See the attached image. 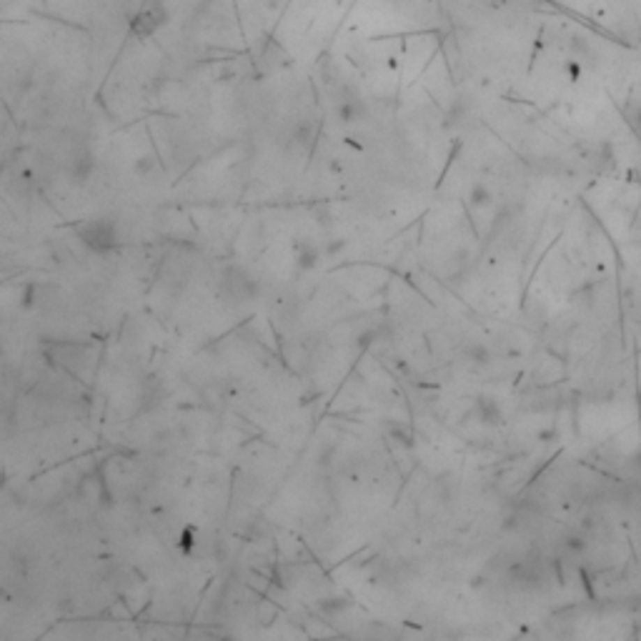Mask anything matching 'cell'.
<instances>
[{
  "label": "cell",
  "instance_id": "3",
  "mask_svg": "<svg viewBox=\"0 0 641 641\" xmlns=\"http://www.w3.org/2000/svg\"><path fill=\"white\" fill-rule=\"evenodd\" d=\"M163 10H158V8H151V10H143L138 18L133 20V33L141 38H148L153 36V33L158 31L160 25H163Z\"/></svg>",
  "mask_w": 641,
  "mask_h": 641
},
{
  "label": "cell",
  "instance_id": "2",
  "mask_svg": "<svg viewBox=\"0 0 641 641\" xmlns=\"http://www.w3.org/2000/svg\"><path fill=\"white\" fill-rule=\"evenodd\" d=\"M220 291L223 296L231 301H248L256 299L258 294V283L256 278L248 273L241 266H226L223 276H220Z\"/></svg>",
  "mask_w": 641,
  "mask_h": 641
},
{
  "label": "cell",
  "instance_id": "10",
  "mask_svg": "<svg viewBox=\"0 0 641 641\" xmlns=\"http://www.w3.org/2000/svg\"><path fill=\"white\" fill-rule=\"evenodd\" d=\"M639 126H641V113H639Z\"/></svg>",
  "mask_w": 641,
  "mask_h": 641
},
{
  "label": "cell",
  "instance_id": "9",
  "mask_svg": "<svg viewBox=\"0 0 641 641\" xmlns=\"http://www.w3.org/2000/svg\"><path fill=\"white\" fill-rule=\"evenodd\" d=\"M469 201H471V206H474V208L489 206V203L494 201V198H491L489 186H483V183H474V186H471Z\"/></svg>",
  "mask_w": 641,
  "mask_h": 641
},
{
  "label": "cell",
  "instance_id": "4",
  "mask_svg": "<svg viewBox=\"0 0 641 641\" xmlns=\"http://www.w3.org/2000/svg\"><path fill=\"white\" fill-rule=\"evenodd\" d=\"M96 171V158H93L91 151H78L70 160V176L78 181V183H86L88 176Z\"/></svg>",
  "mask_w": 641,
  "mask_h": 641
},
{
  "label": "cell",
  "instance_id": "7",
  "mask_svg": "<svg viewBox=\"0 0 641 641\" xmlns=\"http://www.w3.org/2000/svg\"><path fill=\"white\" fill-rule=\"evenodd\" d=\"M363 113H366V110H363V105H361L359 100H343V103L338 105V118H343V123L361 121Z\"/></svg>",
  "mask_w": 641,
  "mask_h": 641
},
{
  "label": "cell",
  "instance_id": "5",
  "mask_svg": "<svg viewBox=\"0 0 641 641\" xmlns=\"http://www.w3.org/2000/svg\"><path fill=\"white\" fill-rule=\"evenodd\" d=\"M318 263V248L313 243H296V266L301 271H308V269H316Z\"/></svg>",
  "mask_w": 641,
  "mask_h": 641
},
{
  "label": "cell",
  "instance_id": "6",
  "mask_svg": "<svg viewBox=\"0 0 641 641\" xmlns=\"http://www.w3.org/2000/svg\"><path fill=\"white\" fill-rule=\"evenodd\" d=\"M478 414H481L483 423H489V426H496V423L501 421V411H499V406H496L494 398H489V396H481V398H478Z\"/></svg>",
  "mask_w": 641,
  "mask_h": 641
},
{
  "label": "cell",
  "instance_id": "8",
  "mask_svg": "<svg viewBox=\"0 0 641 641\" xmlns=\"http://www.w3.org/2000/svg\"><path fill=\"white\" fill-rule=\"evenodd\" d=\"M313 138H316V123H311V121L296 123V128H294V141L296 143H301V146H308Z\"/></svg>",
  "mask_w": 641,
  "mask_h": 641
},
{
  "label": "cell",
  "instance_id": "1",
  "mask_svg": "<svg viewBox=\"0 0 641 641\" xmlns=\"http://www.w3.org/2000/svg\"><path fill=\"white\" fill-rule=\"evenodd\" d=\"M78 236L88 250L93 253H110L118 246V226L116 220L110 218H93L86 220L83 226H78Z\"/></svg>",
  "mask_w": 641,
  "mask_h": 641
}]
</instances>
